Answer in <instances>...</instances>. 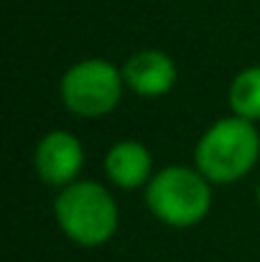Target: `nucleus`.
<instances>
[{
    "label": "nucleus",
    "instance_id": "2",
    "mask_svg": "<svg viewBox=\"0 0 260 262\" xmlns=\"http://www.w3.org/2000/svg\"><path fill=\"white\" fill-rule=\"evenodd\" d=\"M62 232L82 245L99 247L117 229V204L110 191L94 181H74L62 188L54 204Z\"/></svg>",
    "mask_w": 260,
    "mask_h": 262
},
{
    "label": "nucleus",
    "instance_id": "7",
    "mask_svg": "<svg viewBox=\"0 0 260 262\" xmlns=\"http://www.w3.org/2000/svg\"><path fill=\"white\" fill-rule=\"evenodd\" d=\"M151 153L135 140H120L105 158V171L120 188H138L151 181Z\"/></svg>",
    "mask_w": 260,
    "mask_h": 262
},
{
    "label": "nucleus",
    "instance_id": "8",
    "mask_svg": "<svg viewBox=\"0 0 260 262\" xmlns=\"http://www.w3.org/2000/svg\"><path fill=\"white\" fill-rule=\"evenodd\" d=\"M230 107L237 117L260 120V67L243 69L230 84Z\"/></svg>",
    "mask_w": 260,
    "mask_h": 262
},
{
    "label": "nucleus",
    "instance_id": "4",
    "mask_svg": "<svg viewBox=\"0 0 260 262\" xmlns=\"http://www.w3.org/2000/svg\"><path fill=\"white\" fill-rule=\"evenodd\" d=\"M123 72L102 59H85L62 77V99L79 117H102L123 97Z\"/></svg>",
    "mask_w": 260,
    "mask_h": 262
},
{
    "label": "nucleus",
    "instance_id": "3",
    "mask_svg": "<svg viewBox=\"0 0 260 262\" xmlns=\"http://www.w3.org/2000/svg\"><path fill=\"white\" fill-rule=\"evenodd\" d=\"M146 201L153 216L164 224L178 229L194 227L207 216L212 206L209 178L199 168L191 171L184 166H169L148 181Z\"/></svg>",
    "mask_w": 260,
    "mask_h": 262
},
{
    "label": "nucleus",
    "instance_id": "1",
    "mask_svg": "<svg viewBox=\"0 0 260 262\" xmlns=\"http://www.w3.org/2000/svg\"><path fill=\"white\" fill-rule=\"evenodd\" d=\"M260 156V135L245 117L217 120L196 143V168L212 183H235L248 173Z\"/></svg>",
    "mask_w": 260,
    "mask_h": 262
},
{
    "label": "nucleus",
    "instance_id": "6",
    "mask_svg": "<svg viewBox=\"0 0 260 262\" xmlns=\"http://www.w3.org/2000/svg\"><path fill=\"white\" fill-rule=\"evenodd\" d=\"M123 79L141 97H164L176 82V64L164 51H138L125 61Z\"/></svg>",
    "mask_w": 260,
    "mask_h": 262
},
{
    "label": "nucleus",
    "instance_id": "9",
    "mask_svg": "<svg viewBox=\"0 0 260 262\" xmlns=\"http://www.w3.org/2000/svg\"><path fill=\"white\" fill-rule=\"evenodd\" d=\"M258 204H260V186H258Z\"/></svg>",
    "mask_w": 260,
    "mask_h": 262
},
{
    "label": "nucleus",
    "instance_id": "5",
    "mask_svg": "<svg viewBox=\"0 0 260 262\" xmlns=\"http://www.w3.org/2000/svg\"><path fill=\"white\" fill-rule=\"evenodd\" d=\"M36 173L51 186H69L77 181L85 163L82 143L67 130H51L36 145Z\"/></svg>",
    "mask_w": 260,
    "mask_h": 262
}]
</instances>
